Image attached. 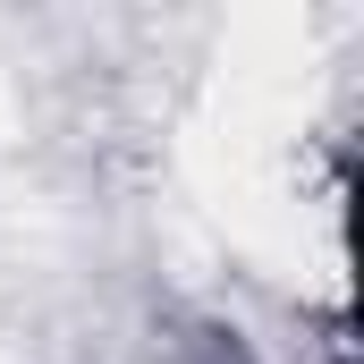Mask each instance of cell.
<instances>
[{
    "label": "cell",
    "instance_id": "1",
    "mask_svg": "<svg viewBox=\"0 0 364 364\" xmlns=\"http://www.w3.org/2000/svg\"><path fill=\"white\" fill-rule=\"evenodd\" d=\"M203 364H246V356H237L229 339H212V348H203Z\"/></svg>",
    "mask_w": 364,
    "mask_h": 364
}]
</instances>
